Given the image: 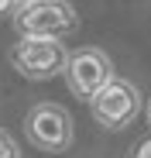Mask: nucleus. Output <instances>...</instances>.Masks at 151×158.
<instances>
[{
  "label": "nucleus",
  "instance_id": "1",
  "mask_svg": "<svg viewBox=\"0 0 151 158\" xmlns=\"http://www.w3.org/2000/svg\"><path fill=\"white\" fill-rule=\"evenodd\" d=\"M69 52L62 45V38H31L21 35V41L10 48V62L21 76L28 79H52L65 69Z\"/></svg>",
  "mask_w": 151,
  "mask_h": 158
},
{
  "label": "nucleus",
  "instance_id": "2",
  "mask_svg": "<svg viewBox=\"0 0 151 158\" xmlns=\"http://www.w3.org/2000/svg\"><path fill=\"white\" fill-rule=\"evenodd\" d=\"M14 24L21 35L31 38H62L76 28V10L65 0H24Z\"/></svg>",
  "mask_w": 151,
  "mask_h": 158
},
{
  "label": "nucleus",
  "instance_id": "3",
  "mask_svg": "<svg viewBox=\"0 0 151 158\" xmlns=\"http://www.w3.org/2000/svg\"><path fill=\"white\" fill-rule=\"evenodd\" d=\"M89 103H93V117L103 127H110V131L127 127L141 114V96H137V89L127 83V79H110Z\"/></svg>",
  "mask_w": 151,
  "mask_h": 158
},
{
  "label": "nucleus",
  "instance_id": "4",
  "mask_svg": "<svg viewBox=\"0 0 151 158\" xmlns=\"http://www.w3.org/2000/svg\"><path fill=\"white\" fill-rule=\"evenodd\" d=\"M62 72H65L69 89L79 96V100H93L113 79L110 59L103 55V52H96V48H83V52H76V55H69Z\"/></svg>",
  "mask_w": 151,
  "mask_h": 158
},
{
  "label": "nucleus",
  "instance_id": "5",
  "mask_svg": "<svg viewBox=\"0 0 151 158\" xmlns=\"http://www.w3.org/2000/svg\"><path fill=\"white\" fill-rule=\"evenodd\" d=\"M24 127H28V138L45 151H62L72 141V117L55 103H38L28 114Z\"/></svg>",
  "mask_w": 151,
  "mask_h": 158
},
{
  "label": "nucleus",
  "instance_id": "6",
  "mask_svg": "<svg viewBox=\"0 0 151 158\" xmlns=\"http://www.w3.org/2000/svg\"><path fill=\"white\" fill-rule=\"evenodd\" d=\"M0 158H21V151H17L14 138H10V134H4V131H0Z\"/></svg>",
  "mask_w": 151,
  "mask_h": 158
},
{
  "label": "nucleus",
  "instance_id": "7",
  "mask_svg": "<svg viewBox=\"0 0 151 158\" xmlns=\"http://www.w3.org/2000/svg\"><path fill=\"white\" fill-rule=\"evenodd\" d=\"M134 158H151V138L137 144V151H134Z\"/></svg>",
  "mask_w": 151,
  "mask_h": 158
},
{
  "label": "nucleus",
  "instance_id": "8",
  "mask_svg": "<svg viewBox=\"0 0 151 158\" xmlns=\"http://www.w3.org/2000/svg\"><path fill=\"white\" fill-rule=\"evenodd\" d=\"M14 4H17V0H0V14H4V10H10Z\"/></svg>",
  "mask_w": 151,
  "mask_h": 158
},
{
  "label": "nucleus",
  "instance_id": "9",
  "mask_svg": "<svg viewBox=\"0 0 151 158\" xmlns=\"http://www.w3.org/2000/svg\"><path fill=\"white\" fill-rule=\"evenodd\" d=\"M148 124H151V103H148Z\"/></svg>",
  "mask_w": 151,
  "mask_h": 158
}]
</instances>
